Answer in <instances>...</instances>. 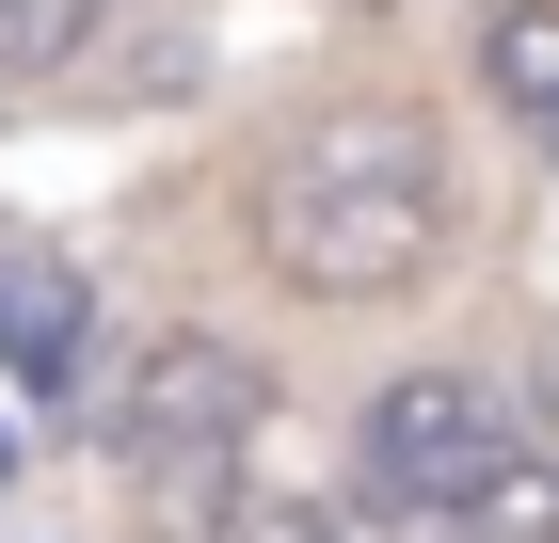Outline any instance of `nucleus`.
I'll return each mask as SVG.
<instances>
[{
    "mask_svg": "<svg viewBox=\"0 0 559 543\" xmlns=\"http://www.w3.org/2000/svg\"><path fill=\"white\" fill-rule=\"evenodd\" d=\"M257 256L304 304H400L448 256V161L416 113H320L257 176Z\"/></svg>",
    "mask_w": 559,
    "mask_h": 543,
    "instance_id": "f257e3e1",
    "label": "nucleus"
},
{
    "mask_svg": "<svg viewBox=\"0 0 559 543\" xmlns=\"http://www.w3.org/2000/svg\"><path fill=\"white\" fill-rule=\"evenodd\" d=\"M257 432H272V368L240 352V335H144L129 383H112V463H129L192 543H209V511L240 496V448H257Z\"/></svg>",
    "mask_w": 559,
    "mask_h": 543,
    "instance_id": "f03ea898",
    "label": "nucleus"
},
{
    "mask_svg": "<svg viewBox=\"0 0 559 543\" xmlns=\"http://www.w3.org/2000/svg\"><path fill=\"white\" fill-rule=\"evenodd\" d=\"M352 463H368L384 511L448 528V511H479V496L527 463V432H512V400H496L479 368H400L384 400H368V448H352Z\"/></svg>",
    "mask_w": 559,
    "mask_h": 543,
    "instance_id": "7ed1b4c3",
    "label": "nucleus"
},
{
    "mask_svg": "<svg viewBox=\"0 0 559 543\" xmlns=\"http://www.w3.org/2000/svg\"><path fill=\"white\" fill-rule=\"evenodd\" d=\"M81 352H96V272H64L48 240H0V383L81 400Z\"/></svg>",
    "mask_w": 559,
    "mask_h": 543,
    "instance_id": "20e7f679",
    "label": "nucleus"
},
{
    "mask_svg": "<svg viewBox=\"0 0 559 543\" xmlns=\"http://www.w3.org/2000/svg\"><path fill=\"white\" fill-rule=\"evenodd\" d=\"M479 81H496L512 128L559 144V0H496V16H479Z\"/></svg>",
    "mask_w": 559,
    "mask_h": 543,
    "instance_id": "39448f33",
    "label": "nucleus"
},
{
    "mask_svg": "<svg viewBox=\"0 0 559 543\" xmlns=\"http://www.w3.org/2000/svg\"><path fill=\"white\" fill-rule=\"evenodd\" d=\"M448 543H559V480H544V463H512L479 511H448Z\"/></svg>",
    "mask_w": 559,
    "mask_h": 543,
    "instance_id": "423d86ee",
    "label": "nucleus"
},
{
    "mask_svg": "<svg viewBox=\"0 0 559 543\" xmlns=\"http://www.w3.org/2000/svg\"><path fill=\"white\" fill-rule=\"evenodd\" d=\"M224 543H352V511H336V496H257Z\"/></svg>",
    "mask_w": 559,
    "mask_h": 543,
    "instance_id": "0eeeda50",
    "label": "nucleus"
},
{
    "mask_svg": "<svg viewBox=\"0 0 559 543\" xmlns=\"http://www.w3.org/2000/svg\"><path fill=\"white\" fill-rule=\"evenodd\" d=\"M81 48V0H0V64H64Z\"/></svg>",
    "mask_w": 559,
    "mask_h": 543,
    "instance_id": "6e6552de",
    "label": "nucleus"
}]
</instances>
